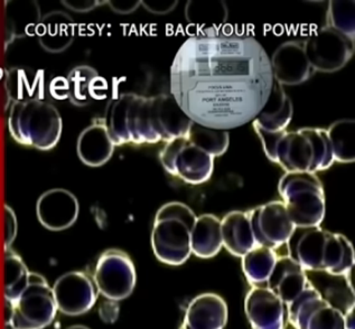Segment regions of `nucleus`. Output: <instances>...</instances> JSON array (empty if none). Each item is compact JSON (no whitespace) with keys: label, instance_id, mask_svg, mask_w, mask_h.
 <instances>
[{"label":"nucleus","instance_id":"nucleus-7","mask_svg":"<svg viewBox=\"0 0 355 329\" xmlns=\"http://www.w3.org/2000/svg\"><path fill=\"white\" fill-rule=\"evenodd\" d=\"M278 192L295 227L320 226L325 217V192L316 174L286 172L280 178Z\"/></svg>","mask_w":355,"mask_h":329},{"label":"nucleus","instance_id":"nucleus-29","mask_svg":"<svg viewBox=\"0 0 355 329\" xmlns=\"http://www.w3.org/2000/svg\"><path fill=\"white\" fill-rule=\"evenodd\" d=\"M335 161L353 163L355 161V121L338 120L327 130Z\"/></svg>","mask_w":355,"mask_h":329},{"label":"nucleus","instance_id":"nucleus-34","mask_svg":"<svg viewBox=\"0 0 355 329\" xmlns=\"http://www.w3.org/2000/svg\"><path fill=\"white\" fill-rule=\"evenodd\" d=\"M221 3H218L216 5V7H213V8H209V7H203V8H200V7H196L194 5V1H189L187 3V21L189 23H196V21L200 19V21H207V18H209V24H210L211 30H216L214 27H213V24H220L223 23L225 21V18H227V8L225 7H222L220 8L218 5Z\"/></svg>","mask_w":355,"mask_h":329},{"label":"nucleus","instance_id":"nucleus-19","mask_svg":"<svg viewBox=\"0 0 355 329\" xmlns=\"http://www.w3.org/2000/svg\"><path fill=\"white\" fill-rule=\"evenodd\" d=\"M266 285L287 306L305 290L309 281L306 271L287 256L277 258L276 265Z\"/></svg>","mask_w":355,"mask_h":329},{"label":"nucleus","instance_id":"nucleus-2","mask_svg":"<svg viewBox=\"0 0 355 329\" xmlns=\"http://www.w3.org/2000/svg\"><path fill=\"white\" fill-rule=\"evenodd\" d=\"M269 161L287 172L315 174L334 163L332 147L325 129L303 128L296 132H268L254 123Z\"/></svg>","mask_w":355,"mask_h":329},{"label":"nucleus","instance_id":"nucleus-40","mask_svg":"<svg viewBox=\"0 0 355 329\" xmlns=\"http://www.w3.org/2000/svg\"><path fill=\"white\" fill-rule=\"evenodd\" d=\"M344 329H354V303L349 307L347 312L343 314Z\"/></svg>","mask_w":355,"mask_h":329},{"label":"nucleus","instance_id":"nucleus-1","mask_svg":"<svg viewBox=\"0 0 355 329\" xmlns=\"http://www.w3.org/2000/svg\"><path fill=\"white\" fill-rule=\"evenodd\" d=\"M274 82L270 57L251 36H192L171 66V94L184 114L227 132L254 121Z\"/></svg>","mask_w":355,"mask_h":329},{"label":"nucleus","instance_id":"nucleus-41","mask_svg":"<svg viewBox=\"0 0 355 329\" xmlns=\"http://www.w3.org/2000/svg\"><path fill=\"white\" fill-rule=\"evenodd\" d=\"M67 329H90L89 327L83 326V325H73V326L69 327Z\"/></svg>","mask_w":355,"mask_h":329},{"label":"nucleus","instance_id":"nucleus-36","mask_svg":"<svg viewBox=\"0 0 355 329\" xmlns=\"http://www.w3.org/2000/svg\"><path fill=\"white\" fill-rule=\"evenodd\" d=\"M119 305L118 301L114 300L107 299L99 306V316L101 318L102 321H105L107 323H116L119 316Z\"/></svg>","mask_w":355,"mask_h":329},{"label":"nucleus","instance_id":"nucleus-18","mask_svg":"<svg viewBox=\"0 0 355 329\" xmlns=\"http://www.w3.org/2000/svg\"><path fill=\"white\" fill-rule=\"evenodd\" d=\"M153 125L160 141L187 137L192 120L184 114L172 94L150 96Z\"/></svg>","mask_w":355,"mask_h":329},{"label":"nucleus","instance_id":"nucleus-10","mask_svg":"<svg viewBox=\"0 0 355 329\" xmlns=\"http://www.w3.org/2000/svg\"><path fill=\"white\" fill-rule=\"evenodd\" d=\"M92 281L98 294L107 299H125L134 292L137 281L134 263L123 251H105L96 263Z\"/></svg>","mask_w":355,"mask_h":329},{"label":"nucleus","instance_id":"nucleus-6","mask_svg":"<svg viewBox=\"0 0 355 329\" xmlns=\"http://www.w3.org/2000/svg\"><path fill=\"white\" fill-rule=\"evenodd\" d=\"M105 123L114 146L160 141L153 125L150 96L121 94L109 105Z\"/></svg>","mask_w":355,"mask_h":329},{"label":"nucleus","instance_id":"nucleus-26","mask_svg":"<svg viewBox=\"0 0 355 329\" xmlns=\"http://www.w3.org/2000/svg\"><path fill=\"white\" fill-rule=\"evenodd\" d=\"M221 220L212 214L196 217L191 232V251L201 259H211L221 251Z\"/></svg>","mask_w":355,"mask_h":329},{"label":"nucleus","instance_id":"nucleus-8","mask_svg":"<svg viewBox=\"0 0 355 329\" xmlns=\"http://www.w3.org/2000/svg\"><path fill=\"white\" fill-rule=\"evenodd\" d=\"M9 323L15 329H44L58 312L52 287L41 274H29L28 283L19 297L10 303Z\"/></svg>","mask_w":355,"mask_h":329},{"label":"nucleus","instance_id":"nucleus-15","mask_svg":"<svg viewBox=\"0 0 355 329\" xmlns=\"http://www.w3.org/2000/svg\"><path fill=\"white\" fill-rule=\"evenodd\" d=\"M76 196L64 188H53L40 196L36 205L37 219L45 229L54 232L67 230L79 217Z\"/></svg>","mask_w":355,"mask_h":329},{"label":"nucleus","instance_id":"nucleus-27","mask_svg":"<svg viewBox=\"0 0 355 329\" xmlns=\"http://www.w3.org/2000/svg\"><path fill=\"white\" fill-rule=\"evenodd\" d=\"M69 99L78 107H85L96 99H100V91L105 90V81L100 78L96 69L87 65H80L67 75Z\"/></svg>","mask_w":355,"mask_h":329},{"label":"nucleus","instance_id":"nucleus-24","mask_svg":"<svg viewBox=\"0 0 355 329\" xmlns=\"http://www.w3.org/2000/svg\"><path fill=\"white\" fill-rule=\"evenodd\" d=\"M294 114L293 103L283 87L274 82L265 105L254 118V123L265 132H280L286 130Z\"/></svg>","mask_w":355,"mask_h":329},{"label":"nucleus","instance_id":"nucleus-16","mask_svg":"<svg viewBox=\"0 0 355 329\" xmlns=\"http://www.w3.org/2000/svg\"><path fill=\"white\" fill-rule=\"evenodd\" d=\"M275 82L283 85H300L315 74L306 56L304 41H287L280 44L270 59Z\"/></svg>","mask_w":355,"mask_h":329},{"label":"nucleus","instance_id":"nucleus-5","mask_svg":"<svg viewBox=\"0 0 355 329\" xmlns=\"http://www.w3.org/2000/svg\"><path fill=\"white\" fill-rule=\"evenodd\" d=\"M196 213L180 202L167 203L158 210L152 232L155 256L162 263L181 265L192 254L191 232Z\"/></svg>","mask_w":355,"mask_h":329},{"label":"nucleus","instance_id":"nucleus-11","mask_svg":"<svg viewBox=\"0 0 355 329\" xmlns=\"http://www.w3.org/2000/svg\"><path fill=\"white\" fill-rule=\"evenodd\" d=\"M304 47L315 72L323 73L341 70L354 54V41L327 26L304 39Z\"/></svg>","mask_w":355,"mask_h":329},{"label":"nucleus","instance_id":"nucleus-13","mask_svg":"<svg viewBox=\"0 0 355 329\" xmlns=\"http://www.w3.org/2000/svg\"><path fill=\"white\" fill-rule=\"evenodd\" d=\"M257 245L276 249L288 242L295 225L289 219L284 202L275 201L248 212Z\"/></svg>","mask_w":355,"mask_h":329},{"label":"nucleus","instance_id":"nucleus-3","mask_svg":"<svg viewBox=\"0 0 355 329\" xmlns=\"http://www.w3.org/2000/svg\"><path fill=\"white\" fill-rule=\"evenodd\" d=\"M288 256L305 271H325L335 277L354 268V249L347 238L322 227H296L289 238Z\"/></svg>","mask_w":355,"mask_h":329},{"label":"nucleus","instance_id":"nucleus-20","mask_svg":"<svg viewBox=\"0 0 355 329\" xmlns=\"http://www.w3.org/2000/svg\"><path fill=\"white\" fill-rule=\"evenodd\" d=\"M105 119H94L78 138L76 152L82 163L90 167H100L108 163L114 152Z\"/></svg>","mask_w":355,"mask_h":329},{"label":"nucleus","instance_id":"nucleus-35","mask_svg":"<svg viewBox=\"0 0 355 329\" xmlns=\"http://www.w3.org/2000/svg\"><path fill=\"white\" fill-rule=\"evenodd\" d=\"M3 220H5V235H3V247L9 250L17 236V217L14 211L9 206L3 207Z\"/></svg>","mask_w":355,"mask_h":329},{"label":"nucleus","instance_id":"nucleus-37","mask_svg":"<svg viewBox=\"0 0 355 329\" xmlns=\"http://www.w3.org/2000/svg\"><path fill=\"white\" fill-rule=\"evenodd\" d=\"M69 81L67 78L58 76L55 79L51 81L50 94L51 96L56 100L69 99Z\"/></svg>","mask_w":355,"mask_h":329},{"label":"nucleus","instance_id":"nucleus-39","mask_svg":"<svg viewBox=\"0 0 355 329\" xmlns=\"http://www.w3.org/2000/svg\"><path fill=\"white\" fill-rule=\"evenodd\" d=\"M105 3H109L111 9L118 14H130L141 5V1H105Z\"/></svg>","mask_w":355,"mask_h":329},{"label":"nucleus","instance_id":"nucleus-12","mask_svg":"<svg viewBox=\"0 0 355 329\" xmlns=\"http://www.w3.org/2000/svg\"><path fill=\"white\" fill-rule=\"evenodd\" d=\"M287 316L295 329H344L343 312L324 299L311 283L287 305Z\"/></svg>","mask_w":355,"mask_h":329},{"label":"nucleus","instance_id":"nucleus-9","mask_svg":"<svg viewBox=\"0 0 355 329\" xmlns=\"http://www.w3.org/2000/svg\"><path fill=\"white\" fill-rule=\"evenodd\" d=\"M159 159L166 172L192 185L209 181L214 169V158L193 145L187 137L167 143L160 152Z\"/></svg>","mask_w":355,"mask_h":329},{"label":"nucleus","instance_id":"nucleus-17","mask_svg":"<svg viewBox=\"0 0 355 329\" xmlns=\"http://www.w3.org/2000/svg\"><path fill=\"white\" fill-rule=\"evenodd\" d=\"M245 314L252 329H285L287 306L267 287H254L245 301Z\"/></svg>","mask_w":355,"mask_h":329},{"label":"nucleus","instance_id":"nucleus-22","mask_svg":"<svg viewBox=\"0 0 355 329\" xmlns=\"http://www.w3.org/2000/svg\"><path fill=\"white\" fill-rule=\"evenodd\" d=\"M36 35L44 50L62 53L72 44L76 36V24L63 12H52L41 18Z\"/></svg>","mask_w":355,"mask_h":329},{"label":"nucleus","instance_id":"nucleus-4","mask_svg":"<svg viewBox=\"0 0 355 329\" xmlns=\"http://www.w3.org/2000/svg\"><path fill=\"white\" fill-rule=\"evenodd\" d=\"M63 123L58 109L43 100L14 103L8 130L17 143L38 150H51L61 139Z\"/></svg>","mask_w":355,"mask_h":329},{"label":"nucleus","instance_id":"nucleus-31","mask_svg":"<svg viewBox=\"0 0 355 329\" xmlns=\"http://www.w3.org/2000/svg\"><path fill=\"white\" fill-rule=\"evenodd\" d=\"M187 138L193 145L213 158L225 154L230 143V136L227 130L207 128L193 121L189 125Z\"/></svg>","mask_w":355,"mask_h":329},{"label":"nucleus","instance_id":"nucleus-30","mask_svg":"<svg viewBox=\"0 0 355 329\" xmlns=\"http://www.w3.org/2000/svg\"><path fill=\"white\" fill-rule=\"evenodd\" d=\"M3 259V296L9 303H14L28 283L29 272L21 256L5 250Z\"/></svg>","mask_w":355,"mask_h":329},{"label":"nucleus","instance_id":"nucleus-25","mask_svg":"<svg viewBox=\"0 0 355 329\" xmlns=\"http://www.w3.org/2000/svg\"><path fill=\"white\" fill-rule=\"evenodd\" d=\"M222 243L233 256H242L257 245L248 212L234 211L221 220Z\"/></svg>","mask_w":355,"mask_h":329},{"label":"nucleus","instance_id":"nucleus-33","mask_svg":"<svg viewBox=\"0 0 355 329\" xmlns=\"http://www.w3.org/2000/svg\"><path fill=\"white\" fill-rule=\"evenodd\" d=\"M354 1H329L327 10V27L338 30L354 41Z\"/></svg>","mask_w":355,"mask_h":329},{"label":"nucleus","instance_id":"nucleus-14","mask_svg":"<svg viewBox=\"0 0 355 329\" xmlns=\"http://www.w3.org/2000/svg\"><path fill=\"white\" fill-rule=\"evenodd\" d=\"M58 312L67 316H80L89 312L96 301L98 292L87 274L72 271L63 274L52 287Z\"/></svg>","mask_w":355,"mask_h":329},{"label":"nucleus","instance_id":"nucleus-42","mask_svg":"<svg viewBox=\"0 0 355 329\" xmlns=\"http://www.w3.org/2000/svg\"><path fill=\"white\" fill-rule=\"evenodd\" d=\"M5 329H15L14 327L9 323V321H6V323H5Z\"/></svg>","mask_w":355,"mask_h":329},{"label":"nucleus","instance_id":"nucleus-28","mask_svg":"<svg viewBox=\"0 0 355 329\" xmlns=\"http://www.w3.org/2000/svg\"><path fill=\"white\" fill-rule=\"evenodd\" d=\"M277 258L275 250L262 245H256L242 256V269L248 283L254 287H263L276 265Z\"/></svg>","mask_w":355,"mask_h":329},{"label":"nucleus","instance_id":"nucleus-21","mask_svg":"<svg viewBox=\"0 0 355 329\" xmlns=\"http://www.w3.org/2000/svg\"><path fill=\"white\" fill-rule=\"evenodd\" d=\"M227 321L225 299L216 294H204L189 303L181 329H223Z\"/></svg>","mask_w":355,"mask_h":329},{"label":"nucleus","instance_id":"nucleus-23","mask_svg":"<svg viewBox=\"0 0 355 329\" xmlns=\"http://www.w3.org/2000/svg\"><path fill=\"white\" fill-rule=\"evenodd\" d=\"M44 78L43 70L12 67L5 78V89L8 99L12 103L43 100L45 94Z\"/></svg>","mask_w":355,"mask_h":329},{"label":"nucleus","instance_id":"nucleus-32","mask_svg":"<svg viewBox=\"0 0 355 329\" xmlns=\"http://www.w3.org/2000/svg\"><path fill=\"white\" fill-rule=\"evenodd\" d=\"M15 7L6 9L7 21L9 30L14 37L31 35L36 32V27L41 21L40 9L36 3H24V7H18V3L12 1Z\"/></svg>","mask_w":355,"mask_h":329},{"label":"nucleus","instance_id":"nucleus-38","mask_svg":"<svg viewBox=\"0 0 355 329\" xmlns=\"http://www.w3.org/2000/svg\"><path fill=\"white\" fill-rule=\"evenodd\" d=\"M101 3H105V1H96V0H64V1H62V5H64L67 8L76 12H90Z\"/></svg>","mask_w":355,"mask_h":329}]
</instances>
